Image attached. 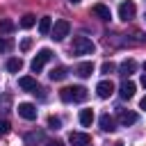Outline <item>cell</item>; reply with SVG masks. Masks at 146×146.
<instances>
[{
  "label": "cell",
  "instance_id": "obj_12",
  "mask_svg": "<svg viewBox=\"0 0 146 146\" xmlns=\"http://www.w3.org/2000/svg\"><path fill=\"white\" fill-rule=\"evenodd\" d=\"M50 30H52V18L50 16H41L39 18V34L46 36V34H50Z\"/></svg>",
  "mask_w": 146,
  "mask_h": 146
},
{
  "label": "cell",
  "instance_id": "obj_14",
  "mask_svg": "<svg viewBox=\"0 0 146 146\" xmlns=\"http://www.w3.org/2000/svg\"><path fill=\"white\" fill-rule=\"evenodd\" d=\"M100 130H105V132H114L116 130V123H114V119L110 114H103L100 116Z\"/></svg>",
  "mask_w": 146,
  "mask_h": 146
},
{
  "label": "cell",
  "instance_id": "obj_19",
  "mask_svg": "<svg viewBox=\"0 0 146 146\" xmlns=\"http://www.w3.org/2000/svg\"><path fill=\"white\" fill-rule=\"evenodd\" d=\"M21 68H23V62H21V59H16V57H11V59L7 62V71H9V73H18Z\"/></svg>",
  "mask_w": 146,
  "mask_h": 146
},
{
  "label": "cell",
  "instance_id": "obj_11",
  "mask_svg": "<svg viewBox=\"0 0 146 146\" xmlns=\"http://www.w3.org/2000/svg\"><path fill=\"white\" fill-rule=\"evenodd\" d=\"M18 87H21V89H25V91H32V94H36V91H39V84H36V80H34V78H30V75H23V78H18Z\"/></svg>",
  "mask_w": 146,
  "mask_h": 146
},
{
  "label": "cell",
  "instance_id": "obj_17",
  "mask_svg": "<svg viewBox=\"0 0 146 146\" xmlns=\"http://www.w3.org/2000/svg\"><path fill=\"white\" fill-rule=\"evenodd\" d=\"M48 75H50V80H52V82H59V80H64V78L68 75V71H66L64 66H57V68H52Z\"/></svg>",
  "mask_w": 146,
  "mask_h": 146
},
{
  "label": "cell",
  "instance_id": "obj_24",
  "mask_svg": "<svg viewBox=\"0 0 146 146\" xmlns=\"http://www.w3.org/2000/svg\"><path fill=\"white\" fill-rule=\"evenodd\" d=\"M9 128H11L9 121H0V137H5V135L9 132Z\"/></svg>",
  "mask_w": 146,
  "mask_h": 146
},
{
  "label": "cell",
  "instance_id": "obj_5",
  "mask_svg": "<svg viewBox=\"0 0 146 146\" xmlns=\"http://www.w3.org/2000/svg\"><path fill=\"white\" fill-rule=\"evenodd\" d=\"M135 14H137V7H135V2L132 0H125V2H121L119 5V18L121 21H132L135 18Z\"/></svg>",
  "mask_w": 146,
  "mask_h": 146
},
{
  "label": "cell",
  "instance_id": "obj_20",
  "mask_svg": "<svg viewBox=\"0 0 146 146\" xmlns=\"http://www.w3.org/2000/svg\"><path fill=\"white\" fill-rule=\"evenodd\" d=\"M94 121V112L91 110H80V123L82 125H91Z\"/></svg>",
  "mask_w": 146,
  "mask_h": 146
},
{
  "label": "cell",
  "instance_id": "obj_27",
  "mask_svg": "<svg viewBox=\"0 0 146 146\" xmlns=\"http://www.w3.org/2000/svg\"><path fill=\"white\" fill-rule=\"evenodd\" d=\"M139 107H141V110H144V112H146V96H144V98H141V100H139Z\"/></svg>",
  "mask_w": 146,
  "mask_h": 146
},
{
  "label": "cell",
  "instance_id": "obj_31",
  "mask_svg": "<svg viewBox=\"0 0 146 146\" xmlns=\"http://www.w3.org/2000/svg\"><path fill=\"white\" fill-rule=\"evenodd\" d=\"M144 68H146V64H144Z\"/></svg>",
  "mask_w": 146,
  "mask_h": 146
},
{
  "label": "cell",
  "instance_id": "obj_28",
  "mask_svg": "<svg viewBox=\"0 0 146 146\" xmlns=\"http://www.w3.org/2000/svg\"><path fill=\"white\" fill-rule=\"evenodd\" d=\"M141 84H144V89H146V73L141 75Z\"/></svg>",
  "mask_w": 146,
  "mask_h": 146
},
{
  "label": "cell",
  "instance_id": "obj_4",
  "mask_svg": "<svg viewBox=\"0 0 146 146\" xmlns=\"http://www.w3.org/2000/svg\"><path fill=\"white\" fill-rule=\"evenodd\" d=\"M50 57H52V50H50V48H41V50L36 52V57L32 59V64H30V66H32V71H34V73H39V71L43 68V64H46V62H50Z\"/></svg>",
  "mask_w": 146,
  "mask_h": 146
},
{
  "label": "cell",
  "instance_id": "obj_21",
  "mask_svg": "<svg viewBox=\"0 0 146 146\" xmlns=\"http://www.w3.org/2000/svg\"><path fill=\"white\" fill-rule=\"evenodd\" d=\"M0 32H14V23L9 21V18H0Z\"/></svg>",
  "mask_w": 146,
  "mask_h": 146
},
{
  "label": "cell",
  "instance_id": "obj_16",
  "mask_svg": "<svg viewBox=\"0 0 146 146\" xmlns=\"http://www.w3.org/2000/svg\"><path fill=\"white\" fill-rule=\"evenodd\" d=\"M135 82H130V80H125L123 84H121V98H132L135 96Z\"/></svg>",
  "mask_w": 146,
  "mask_h": 146
},
{
  "label": "cell",
  "instance_id": "obj_15",
  "mask_svg": "<svg viewBox=\"0 0 146 146\" xmlns=\"http://www.w3.org/2000/svg\"><path fill=\"white\" fill-rule=\"evenodd\" d=\"M119 71H121V75H132V73L137 71V62H135V59H125Z\"/></svg>",
  "mask_w": 146,
  "mask_h": 146
},
{
  "label": "cell",
  "instance_id": "obj_10",
  "mask_svg": "<svg viewBox=\"0 0 146 146\" xmlns=\"http://www.w3.org/2000/svg\"><path fill=\"white\" fill-rule=\"evenodd\" d=\"M116 116H119V123H121V125H125V128H128V125H132V123H137V114H135L132 110H119V114H116Z\"/></svg>",
  "mask_w": 146,
  "mask_h": 146
},
{
  "label": "cell",
  "instance_id": "obj_22",
  "mask_svg": "<svg viewBox=\"0 0 146 146\" xmlns=\"http://www.w3.org/2000/svg\"><path fill=\"white\" fill-rule=\"evenodd\" d=\"M48 128L50 130H59L62 128V119L59 116H48Z\"/></svg>",
  "mask_w": 146,
  "mask_h": 146
},
{
  "label": "cell",
  "instance_id": "obj_3",
  "mask_svg": "<svg viewBox=\"0 0 146 146\" xmlns=\"http://www.w3.org/2000/svg\"><path fill=\"white\" fill-rule=\"evenodd\" d=\"M52 39L55 41H62L64 36H68V32H71V23L68 21H64V18H59V21H55V25H52Z\"/></svg>",
  "mask_w": 146,
  "mask_h": 146
},
{
  "label": "cell",
  "instance_id": "obj_25",
  "mask_svg": "<svg viewBox=\"0 0 146 146\" xmlns=\"http://www.w3.org/2000/svg\"><path fill=\"white\" fill-rule=\"evenodd\" d=\"M32 48V39H23L21 41V50H30Z\"/></svg>",
  "mask_w": 146,
  "mask_h": 146
},
{
  "label": "cell",
  "instance_id": "obj_6",
  "mask_svg": "<svg viewBox=\"0 0 146 146\" xmlns=\"http://www.w3.org/2000/svg\"><path fill=\"white\" fill-rule=\"evenodd\" d=\"M96 94H98L100 98H110V96L114 94V82H112V80L98 82V84H96Z\"/></svg>",
  "mask_w": 146,
  "mask_h": 146
},
{
  "label": "cell",
  "instance_id": "obj_29",
  "mask_svg": "<svg viewBox=\"0 0 146 146\" xmlns=\"http://www.w3.org/2000/svg\"><path fill=\"white\" fill-rule=\"evenodd\" d=\"M68 2H71V5H78V2H80V0H68Z\"/></svg>",
  "mask_w": 146,
  "mask_h": 146
},
{
  "label": "cell",
  "instance_id": "obj_9",
  "mask_svg": "<svg viewBox=\"0 0 146 146\" xmlns=\"http://www.w3.org/2000/svg\"><path fill=\"white\" fill-rule=\"evenodd\" d=\"M91 14H94V16H98L100 21H110V18H112L110 7H107V5H103V2H96V5L91 7Z\"/></svg>",
  "mask_w": 146,
  "mask_h": 146
},
{
  "label": "cell",
  "instance_id": "obj_32",
  "mask_svg": "<svg viewBox=\"0 0 146 146\" xmlns=\"http://www.w3.org/2000/svg\"><path fill=\"white\" fill-rule=\"evenodd\" d=\"M144 18H146V16H144Z\"/></svg>",
  "mask_w": 146,
  "mask_h": 146
},
{
  "label": "cell",
  "instance_id": "obj_18",
  "mask_svg": "<svg viewBox=\"0 0 146 146\" xmlns=\"http://www.w3.org/2000/svg\"><path fill=\"white\" fill-rule=\"evenodd\" d=\"M34 23H36V16H34V14H25V16L21 18V27H23V30L34 27Z\"/></svg>",
  "mask_w": 146,
  "mask_h": 146
},
{
  "label": "cell",
  "instance_id": "obj_13",
  "mask_svg": "<svg viewBox=\"0 0 146 146\" xmlns=\"http://www.w3.org/2000/svg\"><path fill=\"white\" fill-rule=\"evenodd\" d=\"M75 73H78L80 78H91V73H94V64H91V62H82V64H78Z\"/></svg>",
  "mask_w": 146,
  "mask_h": 146
},
{
  "label": "cell",
  "instance_id": "obj_23",
  "mask_svg": "<svg viewBox=\"0 0 146 146\" xmlns=\"http://www.w3.org/2000/svg\"><path fill=\"white\" fill-rule=\"evenodd\" d=\"M114 68H116V66H114V62H105V64L100 66V71H103V73H107V75H110V73H114Z\"/></svg>",
  "mask_w": 146,
  "mask_h": 146
},
{
  "label": "cell",
  "instance_id": "obj_7",
  "mask_svg": "<svg viewBox=\"0 0 146 146\" xmlns=\"http://www.w3.org/2000/svg\"><path fill=\"white\" fill-rule=\"evenodd\" d=\"M18 114L27 121H34L36 119V107L32 103H18Z\"/></svg>",
  "mask_w": 146,
  "mask_h": 146
},
{
  "label": "cell",
  "instance_id": "obj_2",
  "mask_svg": "<svg viewBox=\"0 0 146 146\" xmlns=\"http://www.w3.org/2000/svg\"><path fill=\"white\" fill-rule=\"evenodd\" d=\"M96 50L94 41L87 39V36H75L73 39V55H91Z\"/></svg>",
  "mask_w": 146,
  "mask_h": 146
},
{
  "label": "cell",
  "instance_id": "obj_8",
  "mask_svg": "<svg viewBox=\"0 0 146 146\" xmlns=\"http://www.w3.org/2000/svg\"><path fill=\"white\" fill-rule=\"evenodd\" d=\"M89 141H91V137L87 132H71L68 135V144L71 146H89Z\"/></svg>",
  "mask_w": 146,
  "mask_h": 146
},
{
  "label": "cell",
  "instance_id": "obj_30",
  "mask_svg": "<svg viewBox=\"0 0 146 146\" xmlns=\"http://www.w3.org/2000/svg\"><path fill=\"white\" fill-rule=\"evenodd\" d=\"M114 146H123V144H121V141H119V144H114Z\"/></svg>",
  "mask_w": 146,
  "mask_h": 146
},
{
  "label": "cell",
  "instance_id": "obj_26",
  "mask_svg": "<svg viewBox=\"0 0 146 146\" xmlns=\"http://www.w3.org/2000/svg\"><path fill=\"white\" fill-rule=\"evenodd\" d=\"M7 48H9V46H7V41H5V39H2V36H0V52H5V50H7Z\"/></svg>",
  "mask_w": 146,
  "mask_h": 146
},
{
  "label": "cell",
  "instance_id": "obj_1",
  "mask_svg": "<svg viewBox=\"0 0 146 146\" xmlns=\"http://www.w3.org/2000/svg\"><path fill=\"white\" fill-rule=\"evenodd\" d=\"M59 98L64 103H82L87 98V89L84 87H64L59 91Z\"/></svg>",
  "mask_w": 146,
  "mask_h": 146
}]
</instances>
